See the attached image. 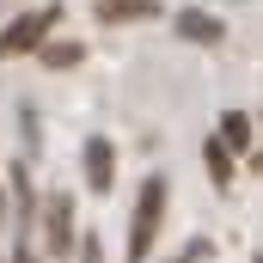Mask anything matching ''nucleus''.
Segmentation results:
<instances>
[{"label":"nucleus","instance_id":"15","mask_svg":"<svg viewBox=\"0 0 263 263\" xmlns=\"http://www.w3.org/2000/svg\"><path fill=\"white\" fill-rule=\"evenodd\" d=\"M0 208H6V190H0Z\"/></svg>","mask_w":263,"mask_h":263},{"label":"nucleus","instance_id":"6","mask_svg":"<svg viewBox=\"0 0 263 263\" xmlns=\"http://www.w3.org/2000/svg\"><path fill=\"white\" fill-rule=\"evenodd\" d=\"M178 37H190V43H220L227 25H220L214 12H202V6H184V12H178Z\"/></svg>","mask_w":263,"mask_h":263},{"label":"nucleus","instance_id":"9","mask_svg":"<svg viewBox=\"0 0 263 263\" xmlns=\"http://www.w3.org/2000/svg\"><path fill=\"white\" fill-rule=\"evenodd\" d=\"M98 12H104L110 25H117V18H153V12H159V0H104Z\"/></svg>","mask_w":263,"mask_h":263},{"label":"nucleus","instance_id":"11","mask_svg":"<svg viewBox=\"0 0 263 263\" xmlns=\"http://www.w3.org/2000/svg\"><path fill=\"white\" fill-rule=\"evenodd\" d=\"M18 123H25V147L37 153V141H43V135H37V104H31V98L18 104Z\"/></svg>","mask_w":263,"mask_h":263},{"label":"nucleus","instance_id":"10","mask_svg":"<svg viewBox=\"0 0 263 263\" xmlns=\"http://www.w3.org/2000/svg\"><path fill=\"white\" fill-rule=\"evenodd\" d=\"M37 49H43V67H73L80 55H86L80 43H37Z\"/></svg>","mask_w":263,"mask_h":263},{"label":"nucleus","instance_id":"1","mask_svg":"<svg viewBox=\"0 0 263 263\" xmlns=\"http://www.w3.org/2000/svg\"><path fill=\"white\" fill-rule=\"evenodd\" d=\"M159 220H165V178H147V184H141V202H135V214H129V263L153 257Z\"/></svg>","mask_w":263,"mask_h":263},{"label":"nucleus","instance_id":"3","mask_svg":"<svg viewBox=\"0 0 263 263\" xmlns=\"http://www.w3.org/2000/svg\"><path fill=\"white\" fill-rule=\"evenodd\" d=\"M80 159H86V190H110L117 184V147L104 141V135H86V147H80Z\"/></svg>","mask_w":263,"mask_h":263},{"label":"nucleus","instance_id":"4","mask_svg":"<svg viewBox=\"0 0 263 263\" xmlns=\"http://www.w3.org/2000/svg\"><path fill=\"white\" fill-rule=\"evenodd\" d=\"M43 239H49V251H73V196L67 190L43 202Z\"/></svg>","mask_w":263,"mask_h":263},{"label":"nucleus","instance_id":"2","mask_svg":"<svg viewBox=\"0 0 263 263\" xmlns=\"http://www.w3.org/2000/svg\"><path fill=\"white\" fill-rule=\"evenodd\" d=\"M62 25V6H43V12H25V18H12L6 31H0V55H31L49 31Z\"/></svg>","mask_w":263,"mask_h":263},{"label":"nucleus","instance_id":"14","mask_svg":"<svg viewBox=\"0 0 263 263\" xmlns=\"http://www.w3.org/2000/svg\"><path fill=\"white\" fill-rule=\"evenodd\" d=\"M12 263H37V251H31V245H25V239H18V257Z\"/></svg>","mask_w":263,"mask_h":263},{"label":"nucleus","instance_id":"12","mask_svg":"<svg viewBox=\"0 0 263 263\" xmlns=\"http://www.w3.org/2000/svg\"><path fill=\"white\" fill-rule=\"evenodd\" d=\"M172 263H208V239H190V245H184Z\"/></svg>","mask_w":263,"mask_h":263},{"label":"nucleus","instance_id":"16","mask_svg":"<svg viewBox=\"0 0 263 263\" xmlns=\"http://www.w3.org/2000/svg\"><path fill=\"white\" fill-rule=\"evenodd\" d=\"M0 263H6V257H0Z\"/></svg>","mask_w":263,"mask_h":263},{"label":"nucleus","instance_id":"13","mask_svg":"<svg viewBox=\"0 0 263 263\" xmlns=\"http://www.w3.org/2000/svg\"><path fill=\"white\" fill-rule=\"evenodd\" d=\"M80 263H104V245H98V233H86V245H80Z\"/></svg>","mask_w":263,"mask_h":263},{"label":"nucleus","instance_id":"7","mask_svg":"<svg viewBox=\"0 0 263 263\" xmlns=\"http://www.w3.org/2000/svg\"><path fill=\"white\" fill-rule=\"evenodd\" d=\"M220 141H227L233 153H251V141H257V123H251V110H227V117H220Z\"/></svg>","mask_w":263,"mask_h":263},{"label":"nucleus","instance_id":"5","mask_svg":"<svg viewBox=\"0 0 263 263\" xmlns=\"http://www.w3.org/2000/svg\"><path fill=\"white\" fill-rule=\"evenodd\" d=\"M6 184H12V233H18V239H31V208H37V190H31V165L18 159V165L6 172Z\"/></svg>","mask_w":263,"mask_h":263},{"label":"nucleus","instance_id":"8","mask_svg":"<svg viewBox=\"0 0 263 263\" xmlns=\"http://www.w3.org/2000/svg\"><path fill=\"white\" fill-rule=\"evenodd\" d=\"M202 159H208V178H214V190H233V147H227L220 135L208 141V153H202Z\"/></svg>","mask_w":263,"mask_h":263}]
</instances>
